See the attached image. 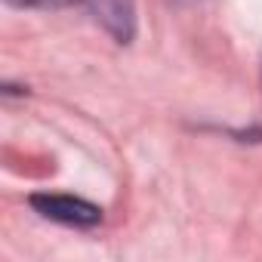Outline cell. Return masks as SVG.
Returning a JSON list of instances; mask_svg holds the SVG:
<instances>
[{
    "label": "cell",
    "instance_id": "cell-1",
    "mask_svg": "<svg viewBox=\"0 0 262 262\" xmlns=\"http://www.w3.org/2000/svg\"><path fill=\"white\" fill-rule=\"evenodd\" d=\"M31 207L53 219V222H62V225H77V228H86V225H96L102 222V210L83 198H74V194H34L31 198Z\"/></svg>",
    "mask_w": 262,
    "mask_h": 262
},
{
    "label": "cell",
    "instance_id": "cell-2",
    "mask_svg": "<svg viewBox=\"0 0 262 262\" xmlns=\"http://www.w3.org/2000/svg\"><path fill=\"white\" fill-rule=\"evenodd\" d=\"M77 4L90 7L96 13V19H102V25L120 43H126L129 37H133V7H129V0H77Z\"/></svg>",
    "mask_w": 262,
    "mask_h": 262
}]
</instances>
